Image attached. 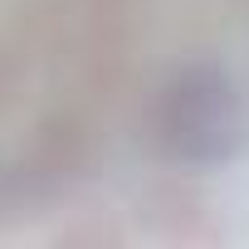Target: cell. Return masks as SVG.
Returning a JSON list of instances; mask_svg holds the SVG:
<instances>
[{"label":"cell","mask_w":249,"mask_h":249,"mask_svg":"<svg viewBox=\"0 0 249 249\" xmlns=\"http://www.w3.org/2000/svg\"><path fill=\"white\" fill-rule=\"evenodd\" d=\"M15 88H20V59H15V49L5 39H0V107L15 98Z\"/></svg>","instance_id":"obj_2"},{"label":"cell","mask_w":249,"mask_h":249,"mask_svg":"<svg viewBox=\"0 0 249 249\" xmlns=\"http://www.w3.org/2000/svg\"><path fill=\"white\" fill-rule=\"evenodd\" d=\"M137 210H152V234L161 244H215L225 239V225L210 215V205L200 200L196 186L166 176V181H152L142 196H137Z\"/></svg>","instance_id":"obj_1"}]
</instances>
